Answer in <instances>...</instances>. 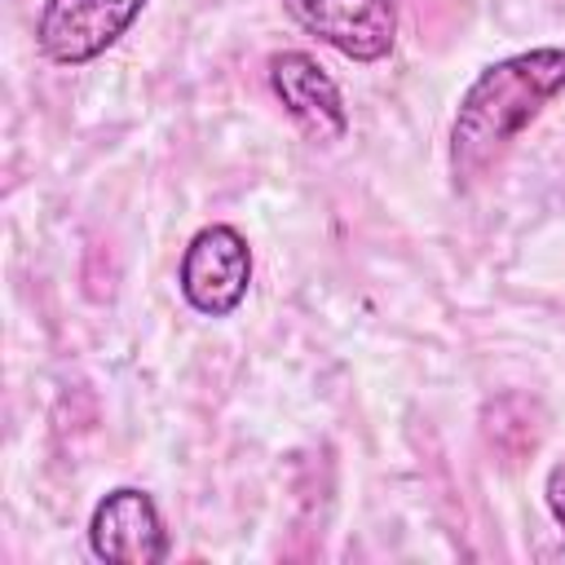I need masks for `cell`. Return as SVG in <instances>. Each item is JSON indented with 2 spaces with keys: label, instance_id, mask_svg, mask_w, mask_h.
Listing matches in <instances>:
<instances>
[{
  "label": "cell",
  "instance_id": "3957f363",
  "mask_svg": "<svg viewBox=\"0 0 565 565\" xmlns=\"http://www.w3.org/2000/svg\"><path fill=\"white\" fill-rule=\"evenodd\" d=\"M146 9V0H44L35 18V49L53 66H84L102 57Z\"/></svg>",
  "mask_w": 565,
  "mask_h": 565
},
{
  "label": "cell",
  "instance_id": "52a82bcc",
  "mask_svg": "<svg viewBox=\"0 0 565 565\" xmlns=\"http://www.w3.org/2000/svg\"><path fill=\"white\" fill-rule=\"evenodd\" d=\"M481 437L503 463H521L543 441V411L525 393H503L481 411Z\"/></svg>",
  "mask_w": 565,
  "mask_h": 565
},
{
  "label": "cell",
  "instance_id": "277c9868",
  "mask_svg": "<svg viewBox=\"0 0 565 565\" xmlns=\"http://www.w3.org/2000/svg\"><path fill=\"white\" fill-rule=\"evenodd\" d=\"M88 547L110 565H159L168 561V530L154 499L137 486H115L88 516Z\"/></svg>",
  "mask_w": 565,
  "mask_h": 565
},
{
  "label": "cell",
  "instance_id": "ba28073f",
  "mask_svg": "<svg viewBox=\"0 0 565 565\" xmlns=\"http://www.w3.org/2000/svg\"><path fill=\"white\" fill-rule=\"evenodd\" d=\"M543 499H547L552 521L565 530V459H556V463L547 468V477H543Z\"/></svg>",
  "mask_w": 565,
  "mask_h": 565
},
{
  "label": "cell",
  "instance_id": "6da1fadb",
  "mask_svg": "<svg viewBox=\"0 0 565 565\" xmlns=\"http://www.w3.org/2000/svg\"><path fill=\"white\" fill-rule=\"evenodd\" d=\"M565 93V49H525L490 62L459 97L450 124V177L459 190L481 185L512 141Z\"/></svg>",
  "mask_w": 565,
  "mask_h": 565
},
{
  "label": "cell",
  "instance_id": "7a4b0ae2",
  "mask_svg": "<svg viewBox=\"0 0 565 565\" xmlns=\"http://www.w3.org/2000/svg\"><path fill=\"white\" fill-rule=\"evenodd\" d=\"M177 287H181L185 305L203 318L234 313L243 305L247 287H252V247H247V238L234 225H203L181 252Z\"/></svg>",
  "mask_w": 565,
  "mask_h": 565
},
{
  "label": "cell",
  "instance_id": "8992f818",
  "mask_svg": "<svg viewBox=\"0 0 565 565\" xmlns=\"http://www.w3.org/2000/svg\"><path fill=\"white\" fill-rule=\"evenodd\" d=\"M269 88L282 102V110L313 137V141H340L349 132V110L340 97V84L327 75V66L305 49H282L269 57Z\"/></svg>",
  "mask_w": 565,
  "mask_h": 565
},
{
  "label": "cell",
  "instance_id": "5b68a950",
  "mask_svg": "<svg viewBox=\"0 0 565 565\" xmlns=\"http://www.w3.org/2000/svg\"><path fill=\"white\" fill-rule=\"evenodd\" d=\"M287 13L344 53L349 62H380L397 44V0H282Z\"/></svg>",
  "mask_w": 565,
  "mask_h": 565
}]
</instances>
